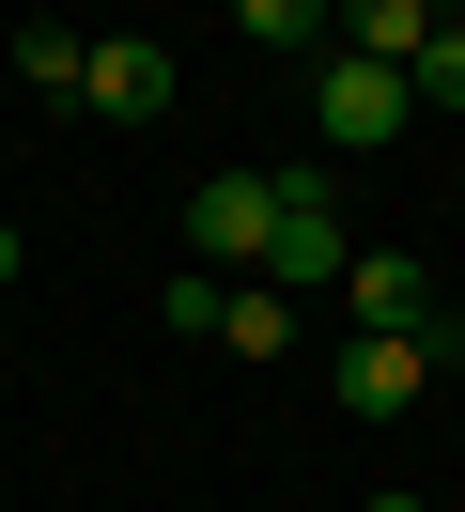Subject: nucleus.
Masks as SVG:
<instances>
[{
	"mask_svg": "<svg viewBox=\"0 0 465 512\" xmlns=\"http://www.w3.org/2000/svg\"><path fill=\"white\" fill-rule=\"evenodd\" d=\"M403 109H419V94H403L388 63H341V47H310V125H326L341 156H388V140H403Z\"/></svg>",
	"mask_w": 465,
	"mask_h": 512,
	"instance_id": "nucleus-2",
	"label": "nucleus"
},
{
	"mask_svg": "<svg viewBox=\"0 0 465 512\" xmlns=\"http://www.w3.org/2000/svg\"><path fill=\"white\" fill-rule=\"evenodd\" d=\"M233 32L279 47V63H310V47H326V0H233Z\"/></svg>",
	"mask_w": 465,
	"mask_h": 512,
	"instance_id": "nucleus-9",
	"label": "nucleus"
},
{
	"mask_svg": "<svg viewBox=\"0 0 465 512\" xmlns=\"http://www.w3.org/2000/svg\"><path fill=\"white\" fill-rule=\"evenodd\" d=\"M450 326H465V311H450Z\"/></svg>",
	"mask_w": 465,
	"mask_h": 512,
	"instance_id": "nucleus-15",
	"label": "nucleus"
},
{
	"mask_svg": "<svg viewBox=\"0 0 465 512\" xmlns=\"http://www.w3.org/2000/svg\"><path fill=\"white\" fill-rule=\"evenodd\" d=\"M403 94H419V109H465V16H434V32H419V63H403Z\"/></svg>",
	"mask_w": 465,
	"mask_h": 512,
	"instance_id": "nucleus-10",
	"label": "nucleus"
},
{
	"mask_svg": "<svg viewBox=\"0 0 465 512\" xmlns=\"http://www.w3.org/2000/svg\"><path fill=\"white\" fill-rule=\"evenodd\" d=\"M357 512H419V497H357Z\"/></svg>",
	"mask_w": 465,
	"mask_h": 512,
	"instance_id": "nucleus-14",
	"label": "nucleus"
},
{
	"mask_svg": "<svg viewBox=\"0 0 465 512\" xmlns=\"http://www.w3.org/2000/svg\"><path fill=\"white\" fill-rule=\"evenodd\" d=\"M264 202H279V171H202L186 187V264H264Z\"/></svg>",
	"mask_w": 465,
	"mask_h": 512,
	"instance_id": "nucleus-4",
	"label": "nucleus"
},
{
	"mask_svg": "<svg viewBox=\"0 0 465 512\" xmlns=\"http://www.w3.org/2000/svg\"><path fill=\"white\" fill-rule=\"evenodd\" d=\"M326 388H341V419H403V404L434 388V326H341Z\"/></svg>",
	"mask_w": 465,
	"mask_h": 512,
	"instance_id": "nucleus-1",
	"label": "nucleus"
},
{
	"mask_svg": "<svg viewBox=\"0 0 465 512\" xmlns=\"http://www.w3.org/2000/svg\"><path fill=\"white\" fill-rule=\"evenodd\" d=\"M217 295H233L217 264H171V280H155V311H171V342H217Z\"/></svg>",
	"mask_w": 465,
	"mask_h": 512,
	"instance_id": "nucleus-11",
	"label": "nucleus"
},
{
	"mask_svg": "<svg viewBox=\"0 0 465 512\" xmlns=\"http://www.w3.org/2000/svg\"><path fill=\"white\" fill-rule=\"evenodd\" d=\"M341 326H434V264L419 249H341Z\"/></svg>",
	"mask_w": 465,
	"mask_h": 512,
	"instance_id": "nucleus-5",
	"label": "nucleus"
},
{
	"mask_svg": "<svg viewBox=\"0 0 465 512\" xmlns=\"http://www.w3.org/2000/svg\"><path fill=\"white\" fill-rule=\"evenodd\" d=\"M16 280H31V249H16V218H0V295H16Z\"/></svg>",
	"mask_w": 465,
	"mask_h": 512,
	"instance_id": "nucleus-13",
	"label": "nucleus"
},
{
	"mask_svg": "<svg viewBox=\"0 0 465 512\" xmlns=\"http://www.w3.org/2000/svg\"><path fill=\"white\" fill-rule=\"evenodd\" d=\"M78 94L109 109V125H155V109H171V47H140V32H109V47H93V63H78Z\"/></svg>",
	"mask_w": 465,
	"mask_h": 512,
	"instance_id": "nucleus-6",
	"label": "nucleus"
},
{
	"mask_svg": "<svg viewBox=\"0 0 465 512\" xmlns=\"http://www.w3.org/2000/svg\"><path fill=\"white\" fill-rule=\"evenodd\" d=\"M419 32H434V0H326V47H341V63H419Z\"/></svg>",
	"mask_w": 465,
	"mask_h": 512,
	"instance_id": "nucleus-7",
	"label": "nucleus"
},
{
	"mask_svg": "<svg viewBox=\"0 0 465 512\" xmlns=\"http://www.w3.org/2000/svg\"><path fill=\"white\" fill-rule=\"evenodd\" d=\"M217 342H233V357H295L310 326H295V295H279V280H248V295H217Z\"/></svg>",
	"mask_w": 465,
	"mask_h": 512,
	"instance_id": "nucleus-8",
	"label": "nucleus"
},
{
	"mask_svg": "<svg viewBox=\"0 0 465 512\" xmlns=\"http://www.w3.org/2000/svg\"><path fill=\"white\" fill-rule=\"evenodd\" d=\"M341 202H326V171H279V202H264V280L295 295V280H341Z\"/></svg>",
	"mask_w": 465,
	"mask_h": 512,
	"instance_id": "nucleus-3",
	"label": "nucleus"
},
{
	"mask_svg": "<svg viewBox=\"0 0 465 512\" xmlns=\"http://www.w3.org/2000/svg\"><path fill=\"white\" fill-rule=\"evenodd\" d=\"M78 63H93V47H78V32H47V16L16 32V78H31V94H78Z\"/></svg>",
	"mask_w": 465,
	"mask_h": 512,
	"instance_id": "nucleus-12",
	"label": "nucleus"
}]
</instances>
